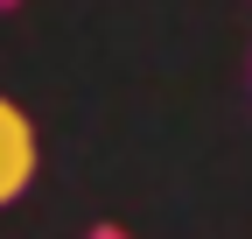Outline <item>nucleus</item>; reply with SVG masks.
<instances>
[{
	"mask_svg": "<svg viewBox=\"0 0 252 239\" xmlns=\"http://www.w3.org/2000/svg\"><path fill=\"white\" fill-rule=\"evenodd\" d=\"M35 162H42V148H35V120H28L7 92H0V211L35 183Z\"/></svg>",
	"mask_w": 252,
	"mask_h": 239,
	"instance_id": "f257e3e1",
	"label": "nucleus"
}]
</instances>
